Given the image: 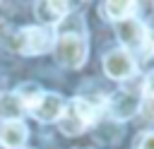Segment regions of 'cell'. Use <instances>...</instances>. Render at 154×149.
<instances>
[{
	"mask_svg": "<svg viewBox=\"0 0 154 149\" xmlns=\"http://www.w3.org/2000/svg\"><path fill=\"white\" fill-rule=\"evenodd\" d=\"M24 106L17 99V94H0V118L2 120H19Z\"/></svg>",
	"mask_w": 154,
	"mask_h": 149,
	"instance_id": "cell-11",
	"label": "cell"
},
{
	"mask_svg": "<svg viewBox=\"0 0 154 149\" xmlns=\"http://www.w3.org/2000/svg\"><path fill=\"white\" fill-rule=\"evenodd\" d=\"M34 14L41 22V26H55L60 24L67 14H70V5L67 2H58V0H41L34 5Z\"/></svg>",
	"mask_w": 154,
	"mask_h": 149,
	"instance_id": "cell-8",
	"label": "cell"
},
{
	"mask_svg": "<svg viewBox=\"0 0 154 149\" xmlns=\"http://www.w3.org/2000/svg\"><path fill=\"white\" fill-rule=\"evenodd\" d=\"M26 125L22 120H2L0 123V147L5 149H24L26 144Z\"/></svg>",
	"mask_w": 154,
	"mask_h": 149,
	"instance_id": "cell-9",
	"label": "cell"
},
{
	"mask_svg": "<svg viewBox=\"0 0 154 149\" xmlns=\"http://www.w3.org/2000/svg\"><path fill=\"white\" fill-rule=\"evenodd\" d=\"M106 106L103 99H87V96H75L70 103H65L63 115L58 118V127L63 135L67 137H77L82 135L89 125H94L99 120L101 108Z\"/></svg>",
	"mask_w": 154,
	"mask_h": 149,
	"instance_id": "cell-1",
	"label": "cell"
},
{
	"mask_svg": "<svg viewBox=\"0 0 154 149\" xmlns=\"http://www.w3.org/2000/svg\"><path fill=\"white\" fill-rule=\"evenodd\" d=\"M55 38H58L55 31L48 26H41V24L38 26H22L12 38V46L22 55H43V53L53 50Z\"/></svg>",
	"mask_w": 154,
	"mask_h": 149,
	"instance_id": "cell-2",
	"label": "cell"
},
{
	"mask_svg": "<svg viewBox=\"0 0 154 149\" xmlns=\"http://www.w3.org/2000/svg\"><path fill=\"white\" fill-rule=\"evenodd\" d=\"M142 55L144 58H152L154 55V29H147V36H144V43H142Z\"/></svg>",
	"mask_w": 154,
	"mask_h": 149,
	"instance_id": "cell-14",
	"label": "cell"
},
{
	"mask_svg": "<svg viewBox=\"0 0 154 149\" xmlns=\"http://www.w3.org/2000/svg\"><path fill=\"white\" fill-rule=\"evenodd\" d=\"M140 113L147 118V120H154V96H144L140 101Z\"/></svg>",
	"mask_w": 154,
	"mask_h": 149,
	"instance_id": "cell-13",
	"label": "cell"
},
{
	"mask_svg": "<svg viewBox=\"0 0 154 149\" xmlns=\"http://www.w3.org/2000/svg\"><path fill=\"white\" fill-rule=\"evenodd\" d=\"M137 149H154V132H147L142 139H140V147Z\"/></svg>",
	"mask_w": 154,
	"mask_h": 149,
	"instance_id": "cell-16",
	"label": "cell"
},
{
	"mask_svg": "<svg viewBox=\"0 0 154 149\" xmlns=\"http://www.w3.org/2000/svg\"><path fill=\"white\" fill-rule=\"evenodd\" d=\"M118 31V41L123 43V50H140L142 43H144V36H147V26L140 22V19H125V22H118L116 26Z\"/></svg>",
	"mask_w": 154,
	"mask_h": 149,
	"instance_id": "cell-7",
	"label": "cell"
},
{
	"mask_svg": "<svg viewBox=\"0 0 154 149\" xmlns=\"http://www.w3.org/2000/svg\"><path fill=\"white\" fill-rule=\"evenodd\" d=\"M31 113V118H36L38 123H53L63 115L65 111V99L55 91H41V96L26 108Z\"/></svg>",
	"mask_w": 154,
	"mask_h": 149,
	"instance_id": "cell-4",
	"label": "cell"
},
{
	"mask_svg": "<svg viewBox=\"0 0 154 149\" xmlns=\"http://www.w3.org/2000/svg\"><path fill=\"white\" fill-rule=\"evenodd\" d=\"M103 108L108 111V115L113 120L123 123V120H130L140 111V99L135 94H130V91H116L113 96L106 99V106Z\"/></svg>",
	"mask_w": 154,
	"mask_h": 149,
	"instance_id": "cell-6",
	"label": "cell"
},
{
	"mask_svg": "<svg viewBox=\"0 0 154 149\" xmlns=\"http://www.w3.org/2000/svg\"><path fill=\"white\" fill-rule=\"evenodd\" d=\"M144 96H154V70L144 77Z\"/></svg>",
	"mask_w": 154,
	"mask_h": 149,
	"instance_id": "cell-15",
	"label": "cell"
},
{
	"mask_svg": "<svg viewBox=\"0 0 154 149\" xmlns=\"http://www.w3.org/2000/svg\"><path fill=\"white\" fill-rule=\"evenodd\" d=\"M14 94H17V99L22 101V106H24V111H26V108H29V106L41 96V87H38L36 82H24V84H19V87H17V91H14Z\"/></svg>",
	"mask_w": 154,
	"mask_h": 149,
	"instance_id": "cell-12",
	"label": "cell"
},
{
	"mask_svg": "<svg viewBox=\"0 0 154 149\" xmlns=\"http://www.w3.org/2000/svg\"><path fill=\"white\" fill-rule=\"evenodd\" d=\"M103 72L111 79H128L137 72V62L128 50L116 48V50H108L103 55Z\"/></svg>",
	"mask_w": 154,
	"mask_h": 149,
	"instance_id": "cell-5",
	"label": "cell"
},
{
	"mask_svg": "<svg viewBox=\"0 0 154 149\" xmlns=\"http://www.w3.org/2000/svg\"><path fill=\"white\" fill-rule=\"evenodd\" d=\"M58 65L67 70H79L87 62V38L77 34H60L53 46Z\"/></svg>",
	"mask_w": 154,
	"mask_h": 149,
	"instance_id": "cell-3",
	"label": "cell"
},
{
	"mask_svg": "<svg viewBox=\"0 0 154 149\" xmlns=\"http://www.w3.org/2000/svg\"><path fill=\"white\" fill-rule=\"evenodd\" d=\"M101 12L108 17V19H113V22H125V19H132L135 17V12H137V2H123V0H118V2H113V0H108V2H101Z\"/></svg>",
	"mask_w": 154,
	"mask_h": 149,
	"instance_id": "cell-10",
	"label": "cell"
}]
</instances>
